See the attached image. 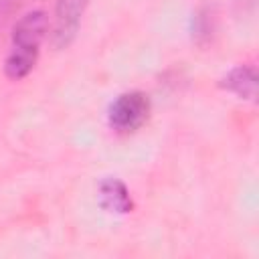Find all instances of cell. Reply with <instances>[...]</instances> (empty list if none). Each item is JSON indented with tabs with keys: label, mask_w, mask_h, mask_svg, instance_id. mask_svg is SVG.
<instances>
[{
	"label": "cell",
	"mask_w": 259,
	"mask_h": 259,
	"mask_svg": "<svg viewBox=\"0 0 259 259\" xmlns=\"http://www.w3.org/2000/svg\"><path fill=\"white\" fill-rule=\"evenodd\" d=\"M97 198H99L101 208H105L107 212L127 214L134 208V200L130 196L127 186L117 178L101 180L99 182V190H97Z\"/></svg>",
	"instance_id": "cell-4"
},
{
	"label": "cell",
	"mask_w": 259,
	"mask_h": 259,
	"mask_svg": "<svg viewBox=\"0 0 259 259\" xmlns=\"http://www.w3.org/2000/svg\"><path fill=\"white\" fill-rule=\"evenodd\" d=\"M87 6H89V0H57L55 2L49 36H51V45L57 51L67 49L75 40Z\"/></svg>",
	"instance_id": "cell-3"
},
{
	"label": "cell",
	"mask_w": 259,
	"mask_h": 259,
	"mask_svg": "<svg viewBox=\"0 0 259 259\" xmlns=\"http://www.w3.org/2000/svg\"><path fill=\"white\" fill-rule=\"evenodd\" d=\"M49 34V18L45 10L24 12L12 26L10 51L4 61V73L12 81L24 79L36 65L40 45Z\"/></svg>",
	"instance_id": "cell-1"
},
{
	"label": "cell",
	"mask_w": 259,
	"mask_h": 259,
	"mask_svg": "<svg viewBox=\"0 0 259 259\" xmlns=\"http://www.w3.org/2000/svg\"><path fill=\"white\" fill-rule=\"evenodd\" d=\"M221 87L239 99H255L257 93V71L251 65H237L233 67L223 79Z\"/></svg>",
	"instance_id": "cell-5"
},
{
	"label": "cell",
	"mask_w": 259,
	"mask_h": 259,
	"mask_svg": "<svg viewBox=\"0 0 259 259\" xmlns=\"http://www.w3.org/2000/svg\"><path fill=\"white\" fill-rule=\"evenodd\" d=\"M148 115H150V97L138 89L117 95L107 109L109 127L119 134H132L140 130L146 123Z\"/></svg>",
	"instance_id": "cell-2"
}]
</instances>
